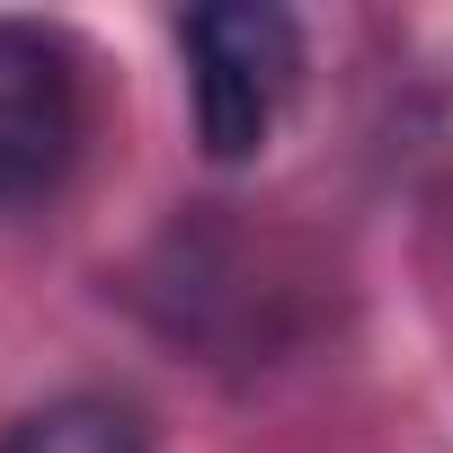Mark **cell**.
<instances>
[{
    "instance_id": "cell-1",
    "label": "cell",
    "mask_w": 453,
    "mask_h": 453,
    "mask_svg": "<svg viewBox=\"0 0 453 453\" xmlns=\"http://www.w3.org/2000/svg\"><path fill=\"white\" fill-rule=\"evenodd\" d=\"M187 63H196V134L213 160L267 151L294 81H303V27L276 0H213L187 10Z\"/></svg>"
},
{
    "instance_id": "cell-2",
    "label": "cell",
    "mask_w": 453,
    "mask_h": 453,
    "mask_svg": "<svg viewBox=\"0 0 453 453\" xmlns=\"http://www.w3.org/2000/svg\"><path fill=\"white\" fill-rule=\"evenodd\" d=\"M81 151V81L63 36L0 19V204H36Z\"/></svg>"
},
{
    "instance_id": "cell-3",
    "label": "cell",
    "mask_w": 453,
    "mask_h": 453,
    "mask_svg": "<svg viewBox=\"0 0 453 453\" xmlns=\"http://www.w3.org/2000/svg\"><path fill=\"white\" fill-rule=\"evenodd\" d=\"M0 453H142V426H134V409H116L98 391H72V400L19 418Z\"/></svg>"
}]
</instances>
